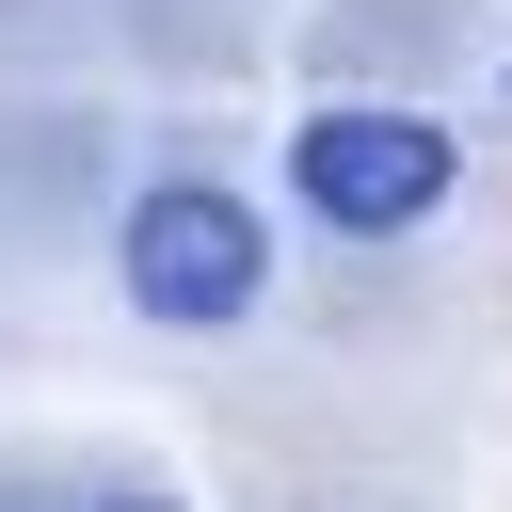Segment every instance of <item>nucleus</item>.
Masks as SVG:
<instances>
[{
  "mask_svg": "<svg viewBox=\"0 0 512 512\" xmlns=\"http://www.w3.org/2000/svg\"><path fill=\"white\" fill-rule=\"evenodd\" d=\"M256 288H272V240H256L240 192L176 176V192L128 208V304H144V320H240Z\"/></svg>",
  "mask_w": 512,
  "mask_h": 512,
  "instance_id": "f03ea898",
  "label": "nucleus"
},
{
  "mask_svg": "<svg viewBox=\"0 0 512 512\" xmlns=\"http://www.w3.org/2000/svg\"><path fill=\"white\" fill-rule=\"evenodd\" d=\"M288 192L336 240H400V224L448 208V128L432 112H304L288 128Z\"/></svg>",
  "mask_w": 512,
  "mask_h": 512,
  "instance_id": "f257e3e1",
  "label": "nucleus"
},
{
  "mask_svg": "<svg viewBox=\"0 0 512 512\" xmlns=\"http://www.w3.org/2000/svg\"><path fill=\"white\" fill-rule=\"evenodd\" d=\"M112 512H144V496H112Z\"/></svg>",
  "mask_w": 512,
  "mask_h": 512,
  "instance_id": "7ed1b4c3",
  "label": "nucleus"
}]
</instances>
